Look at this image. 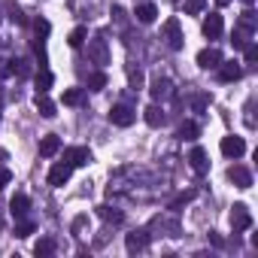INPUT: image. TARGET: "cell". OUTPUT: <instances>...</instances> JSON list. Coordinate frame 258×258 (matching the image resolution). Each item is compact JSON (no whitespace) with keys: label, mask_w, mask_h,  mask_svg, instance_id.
<instances>
[{"label":"cell","mask_w":258,"mask_h":258,"mask_svg":"<svg viewBox=\"0 0 258 258\" xmlns=\"http://www.w3.org/2000/svg\"><path fill=\"white\" fill-rule=\"evenodd\" d=\"M161 40H164L167 49H173V52H179V49L185 46V40H182V28H179V19H167V22H164V28H161Z\"/></svg>","instance_id":"cell-1"},{"label":"cell","mask_w":258,"mask_h":258,"mask_svg":"<svg viewBox=\"0 0 258 258\" xmlns=\"http://www.w3.org/2000/svg\"><path fill=\"white\" fill-rule=\"evenodd\" d=\"M88 61L97 64V67L109 64V46H106L103 37H91V40H88Z\"/></svg>","instance_id":"cell-2"},{"label":"cell","mask_w":258,"mask_h":258,"mask_svg":"<svg viewBox=\"0 0 258 258\" xmlns=\"http://www.w3.org/2000/svg\"><path fill=\"white\" fill-rule=\"evenodd\" d=\"M231 228H234V234L252 228V213H249L246 204H234V207H231Z\"/></svg>","instance_id":"cell-3"},{"label":"cell","mask_w":258,"mask_h":258,"mask_svg":"<svg viewBox=\"0 0 258 258\" xmlns=\"http://www.w3.org/2000/svg\"><path fill=\"white\" fill-rule=\"evenodd\" d=\"M149 94H152V100H155V103L170 100V97H173V82H170L167 76H155V79L149 82Z\"/></svg>","instance_id":"cell-4"},{"label":"cell","mask_w":258,"mask_h":258,"mask_svg":"<svg viewBox=\"0 0 258 258\" xmlns=\"http://www.w3.org/2000/svg\"><path fill=\"white\" fill-rule=\"evenodd\" d=\"M134 118H137V112L127 106V103H115V106L109 109V121H112V124H118V127L134 124Z\"/></svg>","instance_id":"cell-5"},{"label":"cell","mask_w":258,"mask_h":258,"mask_svg":"<svg viewBox=\"0 0 258 258\" xmlns=\"http://www.w3.org/2000/svg\"><path fill=\"white\" fill-rule=\"evenodd\" d=\"M246 152V143H243V137H237V134H228V137H222V155L225 158H240Z\"/></svg>","instance_id":"cell-6"},{"label":"cell","mask_w":258,"mask_h":258,"mask_svg":"<svg viewBox=\"0 0 258 258\" xmlns=\"http://www.w3.org/2000/svg\"><path fill=\"white\" fill-rule=\"evenodd\" d=\"M219 64H222V52H219V49L210 46V49H201V52H198V67H201V70H216Z\"/></svg>","instance_id":"cell-7"},{"label":"cell","mask_w":258,"mask_h":258,"mask_svg":"<svg viewBox=\"0 0 258 258\" xmlns=\"http://www.w3.org/2000/svg\"><path fill=\"white\" fill-rule=\"evenodd\" d=\"M222 31H225L222 16H219V13H210V16L204 19V37H207V40H219V37H222Z\"/></svg>","instance_id":"cell-8"},{"label":"cell","mask_w":258,"mask_h":258,"mask_svg":"<svg viewBox=\"0 0 258 258\" xmlns=\"http://www.w3.org/2000/svg\"><path fill=\"white\" fill-rule=\"evenodd\" d=\"M64 161H67L70 167H82V164L91 161V152H88L85 146H73V149H64Z\"/></svg>","instance_id":"cell-9"},{"label":"cell","mask_w":258,"mask_h":258,"mask_svg":"<svg viewBox=\"0 0 258 258\" xmlns=\"http://www.w3.org/2000/svg\"><path fill=\"white\" fill-rule=\"evenodd\" d=\"M70 173H73V167L67 164V161H61V164H55L52 170H49V185L52 188H61L67 179H70Z\"/></svg>","instance_id":"cell-10"},{"label":"cell","mask_w":258,"mask_h":258,"mask_svg":"<svg viewBox=\"0 0 258 258\" xmlns=\"http://www.w3.org/2000/svg\"><path fill=\"white\" fill-rule=\"evenodd\" d=\"M124 246H127V252H143L149 246V231H131L124 237Z\"/></svg>","instance_id":"cell-11"},{"label":"cell","mask_w":258,"mask_h":258,"mask_svg":"<svg viewBox=\"0 0 258 258\" xmlns=\"http://www.w3.org/2000/svg\"><path fill=\"white\" fill-rule=\"evenodd\" d=\"M216 70H219V79H222V82H237V79L243 76V67H240L237 61H222Z\"/></svg>","instance_id":"cell-12"},{"label":"cell","mask_w":258,"mask_h":258,"mask_svg":"<svg viewBox=\"0 0 258 258\" xmlns=\"http://www.w3.org/2000/svg\"><path fill=\"white\" fill-rule=\"evenodd\" d=\"M34 106H37V112H40L43 118H55V115H58V103H55L49 94H37V97H34Z\"/></svg>","instance_id":"cell-13"},{"label":"cell","mask_w":258,"mask_h":258,"mask_svg":"<svg viewBox=\"0 0 258 258\" xmlns=\"http://www.w3.org/2000/svg\"><path fill=\"white\" fill-rule=\"evenodd\" d=\"M188 164H191V170H195V173H201V176H204V173L210 170V161H207V152H204L201 146H195V149L188 152Z\"/></svg>","instance_id":"cell-14"},{"label":"cell","mask_w":258,"mask_h":258,"mask_svg":"<svg viewBox=\"0 0 258 258\" xmlns=\"http://www.w3.org/2000/svg\"><path fill=\"white\" fill-rule=\"evenodd\" d=\"M228 179H231L237 188H249V185H252V173H249L243 164H234V167L228 170Z\"/></svg>","instance_id":"cell-15"},{"label":"cell","mask_w":258,"mask_h":258,"mask_svg":"<svg viewBox=\"0 0 258 258\" xmlns=\"http://www.w3.org/2000/svg\"><path fill=\"white\" fill-rule=\"evenodd\" d=\"M28 210H31L28 195L16 191V195H13V201H10V213H13V219H25V216H28Z\"/></svg>","instance_id":"cell-16"},{"label":"cell","mask_w":258,"mask_h":258,"mask_svg":"<svg viewBox=\"0 0 258 258\" xmlns=\"http://www.w3.org/2000/svg\"><path fill=\"white\" fill-rule=\"evenodd\" d=\"M61 152V137L58 134H46L43 140H40V155L43 158H52V155H58Z\"/></svg>","instance_id":"cell-17"},{"label":"cell","mask_w":258,"mask_h":258,"mask_svg":"<svg viewBox=\"0 0 258 258\" xmlns=\"http://www.w3.org/2000/svg\"><path fill=\"white\" fill-rule=\"evenodd\" d=\"M52 82H55V76H52V70H49V67H40V70H37V76H34V85H37V94H49V88H52Z\"/></svg>","instance_id":"cell-18"},{"label":"cell","mask_w":258,"mask_h":258,"mask_svg":"<svg viewBox=\"0 0 258 258\" xmlns=\"http://www.w3.org/2000/svg\"><path fill=\"white\" fill-rule=\"evenodd\" d=\"M134 16H137V22H140V25H152V22L158 19V7H155V4H140Z\"/></svg>","instance_id":"cell-19"},{"label":"cell","mask_w":258,"mask_h":258,"mask_svg":"<svg viewBox=\"0 0 258 258\" xmlns=\"http://www.w3.org/2000/svg\"><path fill=\"white\" fill-rule=\"evenodd\" d=\"M143 118H146L149 127H161V124H164V109H161L158 103H152V106L143 109Z\"/></svg>","instance_id":"cell-20"},{"label":"cell","mask_w":258,"mask_h":258,"mask_svg":"<svg viewBox=\"0 0 258 258\" xmlns=\"http://www.w3.org/2000/svg\"><path fill=\"white\" fill-rule=\"evenodd\" d=\"M97 216H100L103 222H112V225H121V222H124V213H121V210H115V207H106V204H103V207H97Z\"/></svg>","instance_id":"cell-21"},{"label":"cell","mask_w":258,"mask_h":258,"mask_svg":"<svg viewBox=\"0 0 258 258\" xmlns=\"http://www.w3.org/2000/svg\"><path fill=\"white\" fill-rule=\"evenodd\" d=\"M10 76H19V79L31 76V61H25V58H13V61H10Z\"/></svg>","instance_id":"cell-22"},{"label":"cell","mask_w":258,"mask_h":258,"mask_svg":"<svg viewBox=\"0 0 258 258\" xmlns=\"http://www.w3.org/2000/svg\"><path fill=\"white\" fill-rule=\"evenodd\" d=\"M198 134H201V127H198V121H182L179 124V140H198Z\"/></svg>","instance_id":"cell-23"},{"label":"cell","mask_w":258,"mask_h":258,"mask_svg":"<svg viewBox=\"0 0 258 258\" xmlns=\"http://www.w3.org/2000/svg\"><path fill=\"white\" fill-rule=\"evenodd\" d=\"M52 252H55V240H52V237H40L37 246H34V255H37V258H46V255H52Z\"/></svg>","instance_id":"cell-24"},{"label":"cell","mask_w":258,"mask_h":258,"mask_svg":"<svg viewBox=\"0 0 258 258\" xmlns=\"http://www.w3.org/2000/svg\"><path fill=\"white\" fill-rule=\"evenodd\" d=\"M240 31H246V34H252L255 31V13H252V7H246L243 10V16H240V25H237Z\"/></svg>","instance_id":"cell-25"},{"label":"cell","mask_w":258,"mask_h":258,"mask_svg":"<svg viewBox=\"0 0 258 258\" xmlns=\"http://www.w3.org/2000/svg\"><path fill=\"white\" fill-rule=\"evenodd\" d=\"M88 88H91V91H103V88H106V73H103V70L88 73Z\"/></svg>","instance_id":"cell-26"},{"label":"cell","mask_w":258,"mask_h":258,"mask_svg":"<svg viewBox=\"0 0 258 258\" xmlns=\"http://www.w3.org/2000/svg\"><path fill=\"white\" fill-rule=\"evenodd\" d=\"M85 40H88V31H85V28H73V31H70V37H67V43H70L73 49H79Z\"/></svg>","instance_id":"cell-27"},{"label":"cell","mask_w":258,"mask_h":258,"mask_svg":"<svg viewBox=\"0 0 258 258\" xmlns=\"http://www.w3.org/2000/svg\"><path fill=\"white\" fill-rule=\"evenodd\" d=\"M7 7H10V19H13V25H19V28H25V25H28V16H25V13H22V10H19L16 4H13V0H10V4H7Z\"/></svg>","instance_id":"cell-28"},{"label":"cell","mask_w":258,"mask_h":258,"mask_svg":"<svg viewBox=\"0 0 258 258\" xmlns=\"http://www.w3.org/2000/svg\"><path fill=\"white\" fill-rule=\"evenodd\" d=\"M49 31H52V25H49L46 19H34V34H37V40H46Z\"/></svg>","instance_id":"cell-29"},{"label":"cell","mask_w":258,"mask_h":258,"mask_svg":"<svg viewBox=\"0 0 258 258\" xmlns=\"http://www.w3.org/2000/svg\"><path fill=\"white\" fill-rule=\"evenodd\" d=\"M64 103L67 106H79L82 103V88H67L64 91Z\"/></svg>","instance_id":"cell-30"},{"label":"cell","mask_w":258,"mask_h":258,"mask_svg":"<svg viewBox=\"0 0 258 258\" xmlns=\"http://www.w3.org/2000/svg\"><path fill=\"white\" fill-rule=\"evenodd\" d=\"M31 234H34V222L19 219V222H16V237H22V240H25V237H31Z\"/></svg>","instance_id":"cell-31"},{"label":"cell","mask_w":258,"mask_h":258,"mask_svg":"<svg viewBox=\"0 0 258 258\" xmlns=\"http://www.w3.org/2000/svg\"><path fill=\"white\" fill-rule=\"evenodd\" d=\"M127 79H131V88H143V70L140 67H127Z\"/></svg>","instance_id":"cell-32"},{"label":"cell","mask_w":258,"mask_h":258,"mask_svg":"<svg viewBox=\"0 0 258 258\" xmlns=\"http://www.w3.org/2000/svg\"><path fill=\"white\" fill-rule=\"evenodd\" d=\"M204 7H207V0H185V16H198L204 13Z\"/></svg>","instance_id":"cell-33"},{"label":"cell","mask_w":258,"mask_h":258,"mask_svg":"<svg viewBox=\"0 0 258 258\" xmlns=\"http://www.w3.org/2000/svg\"><path fill=\"white\" fill-rule=\"evenodd\" d=\"M249 37H252V34H246V31H240V28H237V31H234V40H231V43H234V49H243V46L249 43Z\"/></svg>","instance_id":"cell-34"},{"label":"cell","mask_w":258,"mask_h":258,"mask_svg":"<svg viewBox=\"0 0 258 258\" xmlns=\"http://www.w3.org/2000/svg\"><path fill=\"white\" fill-rule=\"evenodd\" d=\"M243 55H246V64H255L258 61V46L255 43H246L243 46Z\"/></svg>","instance_id":"cell-35"},{"label":"cell","mask_w":258,"mask_h":258,"mask_svg":"<svg viewBox=\"0 0 258 258\" xmlns=\"http://www.w3.org/2000/svg\"><path fill=\"white\" fill-rule=\"evenodd\" d=\"M191 198H195V191H185V195H179V198H176V201L170 204V210H179V207H185V204H188Z\"/></svg>","instance_id":"cell-36"},{"label":"cell","mask_w":258,"mask_h":258,"mask_svg":"<svg viewBox=\"0 0 258 258\" xmlns=\"http://www.w3.org/2000/svg\"><path fill=\"white\" fill-rule=\"evenodd\" d=\"M10 179H13V173H10L7 167H0V188H7V185H10Z\"/></svg>","instance_id":"cell-37"},{"label":"cell","mask_w":258,"mask_h":258,"mask_svg":"<svg viewBox=\"0 0 258 258\" xmlns=\"http://www.w3.org/2000/svg\"><path fill=\"white\" fill-rule=\"evenodd\" d=\"M85 222H88L85 216H76V219H73V234H79V231L85 228Z\"/></svg>","instance_id":"cell-38"},{"label":"cell","mask_w":258,"mask_h":258,"mask_svg":"<svg viewBox=\"0 0 258 258\" xmlns=\"http://www.w3.org/2000/svg\"><path fill=\"white\" fill-rule=\"evenodd\" d=\"M207 100H210V97H207V94H201V97H195V109H198V112H201V109H204V106H207Z\"/></svg>","instance_id":"cell-39"},{"label":"cell","mask_w":258,"mask_h":258,"mask_svg":"<svg viewBox=\"0 0 258 258\" xmlns=\"http://www.w3.org/2000/svg\"><path fill=\"white\" fill-rule=\"evenodd\" d=\"M0 76H10V61L0 58Z\"/></svg>","instance_id":"cell-40"},{"label":"cell","mask_w":258,"mask_h":258,"mask_svg":"<svg viewBox=\"0 0 258 258\" xmlns=\"http://www.w3.org/2000/svg\"><path fill=\"white\" fill-rule=\"evenodd\" d=\"M216 4H219V7H228V4H231V0H216Z\"/></svg>","instance_id":"cell-41"},{"label":"cell","mask_w":258,"mask_h":258,"mask_svg":"<svg viewBox=\"0 0 258 258\" xmlns=\"http://www.w3.org/2000/svg\"><path fill=\"white\" fill-rule=\"evenodd\" d=\"M243 4H246V7H252V4H255V0H243Z\"/></svg>","instance_id":"cell-42"},{"label":"cell","mask_w":258,"mask_h":258,"mask_svg":"<svg viewBox=\"0 0 258 258\" xmlns=\"http://www.w3.org/2000/svg\"><path fill=\"white\" fill-rule=\"evenodd\" d=\"M0 225H4V219H0Z\"/></svg>","instance_id":"cell-43"}]
</instances>
